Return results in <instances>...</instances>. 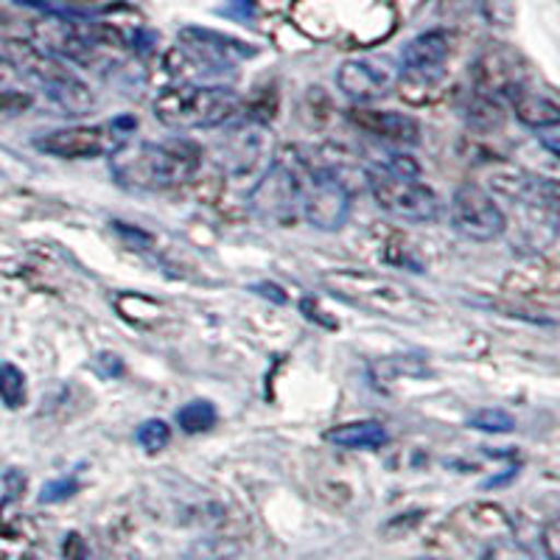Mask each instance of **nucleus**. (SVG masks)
Returning a JSON list of instances; mask_svg holds the SVG:
<instances>
[{"label":"nucleus","mask_w":560,"mask_h":560,"mask_svg":"<svg viewBox=\"0 0 560 560\" xmlns=\"http://www.w3.org/2000/svg\"><path fill=\"white\" fill-rule=\"evenodd\" d=\"M538 132V138L544 140V147L549 149L552 154L560 152V124H549V127H541V129H535Z\"/></svg>","instance_id":"nucleus-31"},{"label":"nucleus","mask_w":560,"mask_h":560,"mask_svg":"<svg viewBox=\"0 0 560 560\" xmlns=\"http://www.w3.org/2000/svg\"><path fill=\"white\" fill-rule=\"evenodd\" d=\"M368 185L378 208L387 210L389 217H398L412 224H427L440 217V197L418 179L398 177V174H389L384 168H370Z\"/></svg>","instance_id":"nucleus-7"},{"label":"nucleus","mask_w":560,"mask_h":560,"mask_svg":"<svg viewBox=\"0 0 560 560\" xmlns=\"http://www.w3.org/2000/svg\"><path fill=\"white\" fill-rule=\"evenodd\" d=\"M558 535H560L558 518H552V522H549L547 527H544V533H541V547H544V552H547V560H558L560 558Z\"/></svg>","instance_id":"nucleus-30"},{"label":"nucleus","mask_w":560,"mask_h":560,"mask_svg":"<svg viewBox=\"0 0 560 560\" xmlns=\"http://www.w3.org/2000/svg\"><path fill=\"white\" fill-rule=\"evenodd\" d=\"M418 560H443V558H418Z\"/></svg>","instance_id":"nucleus-34"},{"label":"nucleus","mask_w":560,"mask_h":560,"mask_svg":"<svg viewBox=\"0 0 560 560\" xmlns=\"http://www.w3.org/2000/svg\"><path fill=\"white\" fill-rule=\"evenodd\" d=\"M34 43L39 51L59 62L82 65L90 70H102L115 65L124 51V39L115 28L93 23L90 18H48L34 26Z\"/></svg>","instance_id":"nucleus-2"},{"label":"nucleus","mask_w":560,"mask_h":560,"mask_svg":"<svg viewBox=\"0 0 560 560\" xmlns=\"http://www.w3.org/2000/svg\"><path fill=\"white\" fill-rule=\"evenodd\" d=\"M9 59L14 62L18 73L32 79V82L43 90L45 98L51 104H57V109L62 115H84L93 109V102H96L93 90H90L82 79L73 77L59 59L48 57V54L34 48V45L20 43L12 45Z\"/></svg>","instance_id":"nucleus-5"},{"label":"nucleus","mask_w":560,"mask_h":560,"mask_svg":"<svg viewBox=\"0 0 560 560\" xmlns=\"http://www.w3.org/2000/svg\"><path fill=\"white\" fill-rule=\"evenodd\" d=\"M395 364L398 368L389 370L384 362H376L373 364V370H370V378H373V384H376V389H382V393H393L395 387H398V382H401V376H412V378H423L429 376V368L427 362L420 357H393Z\"/></svg>","instance_id":"nucleus-19"},{"label":"nucleus","mask_w":560,"mask_h":560,"mask_svg":"<svg viewBox=\"0 0 560 560\" xmlns=\"http://www.w3.org/2000/svg\"><path fill=\"white\" fill-rule=\"evenodd\" d=\"M350 205H353L350 188L334 168H308V174L303 177L300 213L306 217L312 228L323 230V233H337L348 224Z\"/></svg>","instance_id":"nucleus-9"},{"label":"nucleus","mask_w":560,"mask_h":560,"mask_svg":"<svg viewBox=\"0 0 560 560\" xmlns=\"http://www.w3.org/2000/svg\"><path fill=\"white\" fill-rule=\"evenodd\" d=\"M337 88L350 102L373 104L393 93L395 73L387 62L376 59H348L337 70Z\"/></svg>","instance_id":"nucleus-12"},{"label":"nucleus","mask_w":560,"mask_h":560,"mask_svg":"<svg viewBox=\"0 0 560 560\" xmlns=\"http://www.w3.org/2000/svg\"><path fill=\"white\" fill-rule=\"evenodd\" d=\"M23 3L39 9L48 18H93L107 12L115 0H23Z\"/></svg>","instance_id":"nucleus-20"},{"label":"nucleus","mask_w":560,"mask_h":560,"mask_svg":"<svg viewBox=\"0 0 560 560\" xmlns=\"http://www.w3.org/2000/svg\"><path fill=\"white\" fill-rule=\"evenodd\" d=\"M468 427L485 434H508L516 429V418L504 409H479L468 418Z\"/></svg>","instance_id":"nucleus-24"},{"label":"nucleus","mask_w":560,"mask_h":560,"mask_svg":"<svg viewBox=\"0 0 560 560\" xmlns=\"http://www.w3.org/2000/svg\"><path fill=\"white\" fill-rule=\"evenodd\" d=\"M448 217L459 236L471 238V242H493L508 230V217L497 199L474 183L459 185L454 191Z\"/></svg>","instance_id":"nucleus-10"},{"label":"nucleus","mask_w":560,"mask_h":560,"mask_svg":"<svg viewBox=\"0 0 560 560\" xmlns=\"http://www.w3.org/2000/svg\"><path fill=\"white\" fill-rule=\"evenodd\" d=\"M20 560H39V558H37V555H34V552H26Z\"/></svg>","instance_id":"nucleus-33"},{"label":"nucleus","mask_w":560,"mask_h":560,"mask_svg":"<svg viewBox=\"0 0 560 560\" xmlns=\"http://www.w3.org/2000/svg\"><path fill=\"white\" fill-rule=\"evenodd\" d=\"M465 118L477 129H497L504 121V102L497 96H485L471 90V98L465 104Z\"/></svg>","instance_id":"nucleus-21"},{"label":"nucleus","mask_w":560,"mask_h":560,"mask_svg":"<svg viewBox=\"0 0 560 560\" xmlns=\"http://www.w3.org/2000/svg\"><path fill=\"white\" fill-rule=\"evenodd\" d=\"M504 104L513 107L518 121L529 129H541L549 127V124H560V107H558V98L544 88H535L533 82L522 79L516 88L510 90Z\"/></svg>","instance_id":"nucleus-16"},{"label":"nucleus","mask_w":560,"mask_h":560,"mask_svg":"<svg viewBox=\"0 0 560 560\" xmlns=\"http://www.w3.org/2000/svg\"><path fill=\"white\" fill-rule=\"evenodd\" d=\"M479 560H535V555L524 549L522 544H516V535H513V538H504V541L490 544L488 549H482Z\"/></svg>","instance_id":"nucleus-26"},{"label":"nucleus","mask_w":560,"mask_h":560,"mask_svg":"<svg viewBox=\"0 0 560 560\" xmlns=\"http://www.w3.org/2000/svg\"><path fill=\"white\" fill-rule=\"evenodd\" d=\"M348 118L357 129L373 135L376 140H384V143H393V147H415L420 140V124L407 113L357 104L348 113Z\"/></svg>","instance_id":"nucleus-13"},{"label":"nucleus","mask_w":560,"mask_h":560,"mask_svg":"<svg viewBox=\"0 0 560 560\" xmlns=\"http://www.w3.org/2000/svg\"><path fill=\"white\" fill-rule=\"evenodd\" d=\"M62 558L65 560H98L93 547L88 544L82 533H68L62 541Z\"/></svg>","instance_id":"nucleus-29"},{"label":"nucleus","mask_w":560,"mask_h":560,"mask_svg":"<svg viewBox=\"0 0 560 560\" xmlns=\"http://www.w3.org/2000/svg\"><path fill=\"white\" fill-rule=\"evenodd\" d=\"M26 376L12 362H0V401L9 409H20L26 404Z\"/></svg>","instance_id":"nucleus-23"},{"label":"nucleus","mask_w":560,"mask_h":560,"mask_svg":"<svg viewBox=\"0 0 560 560\" xmlns=\"http://www.w3.org/2000/svg\"><path fill=\"white\" fill-rule=\"evenodd\" d=\"M73 493H79V479L77 477L54 479V482H48L43 490H39V502L57 504V502H65V499H70Z\"/></svg>","instance_id":"nucleus-28"},{"label":"nucleus","mask_w":560,"mask_h":560,"mask_svg":"<svg viewBox=\"0 0 560 560\" xmlns=\"http://www.w3.org/2000/svg\"><path fill=\"white\" fill-rule=\"evenodd\" d=\"M183 45L205 70H230L233 65L244 62L255 54V48H249V45L222 37V34L202 32V28L183 32Z\"/></svg>","instance_id":"nucleus-14"},{"label":"nucleus","mask_w":560,"mask_h":560,"mask_svg":"<svg viewBox=\"0 0 560 560\" xmlns=\"http://www.w3.org/2000/svg\"><path fill=\"white\" fill-rule=\"evenodd\" d=\"M300 205H303V174L287 160H275L267 174L249 191V208L264 222H294V217H300Z\"/></svg>","instance_id":"nucleus-8"},{"label":"nucleus","mask_w":560,"mask_h":560,"mask_svg":"<svg viewBox=\"0 0 560 560\" xmlns=\"http://www.w3.org/2000/svg\"><path fill=\"white\" fill-rule=\"evenodd\" d=\"M497 188L508 194V197L518 199V202L535 205V208L555 210V202H558V183L555 179L533 177V174L513 172L508 177L497 179Z\"/></svg>","instance_id":"nucleus-18"},{"label":"nucleus","mask_w":560,"mask_h":560,"mask_svg":"<svg viewBox=\"0 0 560 560\" xmlns=\"http://www.w3.org/2000/svg\"><path fill=\"white\" fill-rule=\"evenodd\" d=\"M255 292L264 294V298H272L278 306H283V303H287V294L280 292L278 287H255Z\"/></svg>","instance_id":"nucleus-32"},{"label":"nucleus","mask_w":560,"mask_h":560,"mask_svg":"<svg viewBox=\"0 0 560 560\" xmlns=\"http://www.w3.org/2000/svg\"><path fill=\"white\" fill-rule=\"evenodd\" d=\"M242 113V98L233 90L210 84H174L154 98V118L168 129H213Z\"/></svg>","instance_id":"nucleus-4"},{"label":"nucleus","mask_w":560,"mask_h":560,"mask_svg":"<svg viewBox=\"0 0 560 560\" xmlns=\"http://www.w3.org/2000/svg\"><path fill=\"white\" fill-rule=\"evenodd\" d=\"M446 527L457 535L459 541L471 544V547H477L479 552L488 549L490 544L504 541V538H513V535H516L508 513H504L499 504H488V502L463 504V508L448 518Z\"/></svg>","instance_id":"nucleus-11"},{"label":"nucleus","mask_w":560,"mask_h":560,"mask_svg":"<svg viewBox=\"0 0 560 560\" xmlns=\"http://www.w3.org/2000/svg\"><path fill=\"white\" fill-rule=\"evenodd\" d=\"M138 446L143 448L147 454H158L168 446V440H172V427H168L166 420H147V423H140L138 434Z\"/></svg>","instance_id":"nucleus-25"},{"label":"nucleus","mask_w":560,"mask_h":560,"mask_svg":"<svg viewBox=\"0 0 560 560\" xmlns=\"http://www.w3.org/2000/svg\"><path fill=\"white\" fill-rule=\"evenodd\" d=\"M482 14L490 26L510 28L516 20V0H482Z\"/></svg>","instance_id":"nucleus-27"},{"label":"nucleus","mask_w":560,"mask_h":560,"mask_svg":"<svg viewBox=\"0 0 560 560\" xmlns=\"http://www.w3.org/2000/svg\"><path fill=\"white\" fill-rule=\"evenodd\" d=\"M325 440L331 446L350 448V452H370V448H382L389 440V432L382 420H353V423H339L328 429Z\"/></svg>","instance_id":"nucleus-17"},{"label":"nucleus","mask_w":560,"mask_h":560,"mask_svg":"<svg viewBox=\"0 0 560 560\" xmlns=\"http://www.w3.org/2000/svg\"><path fill=\"white\" fill-rule=\"evenodd\" d=\"M219 412L210 401H191L177 409V423L185 434H202L217 427Z\"/></svg>","instance_id":"nucleus-22"},{"label":"nucleus","mask_w":560,"mask_h":560,"mask_svg":"<svg viewBox=\"0 0 560 560\" xmlns=\"http://www.w3.org/2000/svg\"><path fill=\"white\" fill-rule=\"evenodd\" d=\"M452 54V34L443 28L423 32L404 45L401 62L407 73H420V77H443V68Z\"/></svg>","instance_id":"nucleus-15"},{"label":"nucleus","mask_w":560,"mask_h":560,"mask_svg":"<svg viewBox=\"0 0 560 560\" xmlns=\"http://www.w3.org/2000/svg\"><path fill=\"white\" fill-rule=\"evenodd\" d=\"M138 121L121 115L115 121L93 124V127H65L45 132L34 138V147L39 152L51 154V158L62 160H93V158H109L129 140L135 132Z\"/></svg>","instance_id":"nucleus-6"},{"label":"nucleus","mask_w":560,"mask_h":560,"mask_svg":"<svg viewBox=\"0 0 560 560\" xmlns=\"http://www.w3.org/2000/svg\"><path fill=\"white\" fill-rule=\"evenodd\" d=\"M115 183L129 191H172L191 183L202 168V147L194 140H143V143H124L109 154Z\"/></svg>","instance_id":"nucleus-1"},{"label":"nucleus","mask_w":560,"mask_h":560,"mask_svg":"<svg viewBox=\"0 0 560 560\" xmlns=\"http://www.w3.org/2000/svg\"><path fill=\"white\" fill-rule=\"evenodd\" d=\"M323 283L337 300H345V303L357 308L384 314V317L420 323V319H427L432 314V308H429L432 303L423 294H418L407 283L382 278V275L339 269V272L325 275Z\"/></svg>","instance_id":"nucleus-3"}]
</instances>
